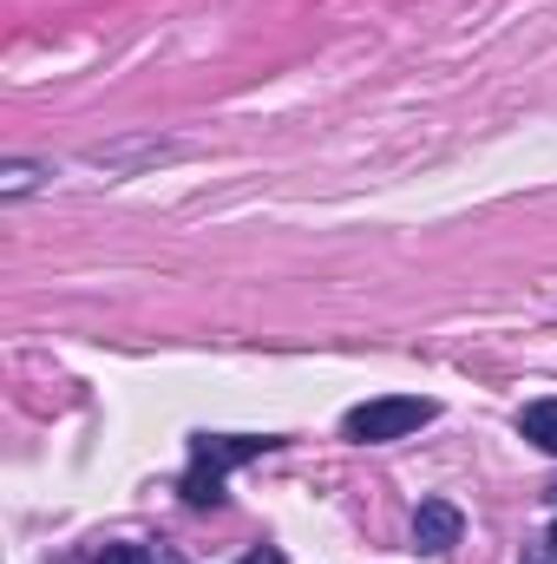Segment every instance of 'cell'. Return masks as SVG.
I'll use <instances>...</instances> for the list:
<instances>
[{"label":"cell","mask_w":557,"mask_h":564,"mask_svg":"<svg viewBox=\"0 0 557 564\" xmlns=\"http://www.w3.org/2000/svg\"><path fill=\"white\" fill-rule=\"evenodd\" d=\"M92 564H151V552H144V545H106Z\"/></svg>","instance_id":"obj_5"},{"label":"cell","mask_w":557,"mask_h":564,"mask_svg":"<svg viewBox=\"0 0 557 564\" xmlns=\"http://www.w3.org/2000/svg\"><path fill=\"white\" fill-rule=\"evenodd\" d=\"M459 532H466V519H459V506H446V499H426V506L414 512V545L419 552H433V558L452 552Z\"/></svg>","instance_id":"obj_3"},{"label":"cell","mask_w":557,"mask_h":564,"mask_svg":"<svg viewBox=\"0 0 557 564\" xmlns=\"http://www.w3.org/2000/svg\"><path fill=\"white\" fill-rule=\"evenodd\" d=\"M270 446L276 440H197L190 446V473H184V499L190 506H217L223 499V473L256 459V453H270Z\"/></svg>","instance_id":"obj_2"},{"label":"cell","mask_w":557,"mask_h":564,"mask_svg":"<svg viewBox=\"0 0 557 564\" xmlns=\"http://www.w3.org/2000/svg\"><path fill=\"white\" fill-rule=\"evenodd\" d=\"M33 184H40V171H33V164H7V184H0V191H7V197H20V191H33Z\"/></svg>","instance_id":"obj_6"},{"label":"cell","mask_w":557,"mask_h":564,"mask_svg":"<svg viewBox=\"0 0 557 564\" xmlns=\"http://www.w3.org/2000/svg\"><path fill=\"white\" fill-rule=\"evenodd\" d=\"M518 433H525L538 453H551L557 459V401H532V408L518 414Z\"/></svg>","instance_id":"obj_4"},{"label":"cell","mask_w":557,"mask_h":564,"mask_svg":"<svg viewBox=\"0 0 557 564\" xmlns=\"http://www.w3.org/2000/svg\"><path fill=\"white\" fill-rule=\"evenodd\" d=\"M433 414H439V408L419 401V394H387V401H361V408H348L341 433L361 440V446H381V440H407V433H419Z\"/></svg>","instance_id":"obj_1"},{"label":"cell","mask_w":557,"mask_h":564,"mask_svg":"<svg viewBox=\"0 0 557 564\" xmlns=\"http://www.w3.org/2000/svg\"><path fill=\"white\" fill-rule=\"evenodd\" d=\"M551 545H557V525H551Z\"/></svg>","instance_id":"obj_8"},{"label":"cell","mask_w":557,"mask_h":564,"mask_svg":"<svg viewBox=\"0 0 557 564\" xmlns=\"http://www.w3.org/2000/svg\"><path fill=\"white\" fill-rule=\"evenodd\" d=\"M243 564H282V552H276V545H256V552H250Z\"/></svg>","instance_id":"obj_7"}]
</instances>
